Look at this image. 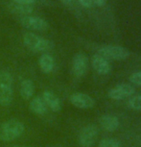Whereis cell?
Listing matches in <instances>:
<instances>
[{
  "label": "cell",
  "instance_id": "10",
  "mask_svg": "<svg viewBox=\"0 0 141 147\" xmlns=\"http://www.w3.org/2000/svg\"><path fill=\"white\" fill-rule=\"evenodd\" d=\"M91 65H92L94 70L100 75H107L111 71V65H110L109 62L99 54H95L92 56Z\"/></svg>",
  "mask_w": 141,
  "mask_h": 147
},
{
  "label": "cell",
  "instance_id": "23",
  "mask_svg": "<svg viewBox=\"0 0 141 147\" xmlns=\"http://www.w3.org/2000/svg\"><path fill=\"white\" fill-rule=\"evenodd\" d=\"M60 2H62V4L66 5V6H68V5H70L71 3H72L73 0H60Z\"/></svg>",
  "mask_w": 141,
  "mask_h": 147
},
{
  "label": "cell",
  "instance_id": "19",
  "mask_svg": "<svg viewBox=\"0 0 141 147\" xmlns=\"http://www.w3.org/2000/svg\"><path fill=\"white\" fill-rule=\"evenodd\" d=\"M129 80L132 84H134L135 86H138V87H141V70L134 72V73L130 76Z\"/></svg>",
  "mask_w": 141,
  "mask_h": 147
},
{
  "label": "cell",
  "instance_id": "15",
  "mask_svg": "<svg viewBox=\"0 0 141 147\" xmlns=\"http://www.w3.org/2000/svg\"><path fill=\"white\" fill-rule=\"evenodd\" d=\"M8 8L15 15H19L22 16H30V13H33L34 8L32 5H27V4H20V3H15V2H11L8 5Z\"/></svg>",
  "mask_w": 141,
  "mask_h": 147
},
{
  "label": "cell",
  "instance_id": "11",
  "mask_svg": "<svg viewBox=\"0 0 141 147\" xmlns=\"http://www.w3.org/2000/svg\"><path fill=\"white\" fill-rule=\"evenodd\" d=\"M99 122L102 128L107 132L115 131L120 125L119 119L113 115H103L99 119Z\"/></svg>",
  "mask_w": 141,
  "mask_h": 147
},
{
  "label": "cell",
  "instance_id": "13",
  "mask_svg": "<svg viewBox=\"0 0 141 147\" xmlns=\"http://www.w3.org/2000/svg\"><path fill=\"white\" fill-rule=\"evenodd\" d=\"M38 65L43 73H51L55 67V60L49 53H43L38 60Z\"/></svg>",
  "mask_w": 141,
  "mask_h": 147
},
{
  "label": "cell",
  "instance_id": "20",
  "mask_svg": "<svg viewBox=\"0 0 141 147\" xmlns=\"http://www.w3.org/2000/svg\"><path fill=\"white\" fill-rule=\"evenodd\" d=\"M78 2L81 6H83L84 8H87V9L91 8V6H92V4H93L92 0H78Z\"/></svg>",
  "mask_w": 141,
  "mask_h": 147
},
{
  "label": "cell",
  "instance_id": "7",
  "mask_svg": "<svg viewBox=\"0 0 141 147\" xmlns=\"http://www.w3.org/2000/svg\"><path fill=\"white\" fill-rule=\"evenodd\" d=\"M135 93V88L130 84H120L111 88L107 95L112 100H121L124 98L132 97Z\"/></svg>",
  "mask_w": 141,
  "mask_h": 147
},
{
  "label": "cell",
  "instance_id": "2",
  "mask_svg": "<svg viewBox=\"0 0 141 147\" xmlns=\"http://www.w3.org/2000/svg\"><path fill=\"white\" fill-rule=\"evenodd\" d=\"M13 100V78L9 71L0 70V105L8 107Z\"/></svg>",
  "mask_w": 141,
  "mask_h": 147
},
{
  "label": "cell",
  "instance_id": "21",
  "mask_svg": "<svg viewBox=\"0 0 141 147\" xmlns=\"http://www.w3.org/2000/svg\"><path fill=\"white\" fill-rule=\"evenodd\" d=\"M13 2L15 3H20V4H27V5H33L37 0H12Z\"/></svg>",
  "mask_w": 141,
  "mask_h": 147
},
{
  "label": "cell",
  "instance_id": "12",
  "mask_svg": "<svg viewBox=\"0 0 141 147\" xmlns=\"http://www.w3.org/2000/svg\"><path fill=\"white\" fill-rule=\"evenodd\" d=\"M42 99L45 102L47 108H49L55 113H58L62 110V104L59 97L52 92L50 90H45L42 93Z\"/></svg>",
  "mask_w": 141,
  "mask_h": 147
},
{
  "label": "cell",
  "instance_id": "18",
  "mask_svg": "<svg viewBox=\"0 0 141 147\" xmlns=\"http://www.w3.org/2000/svg\"><path fill=\"white\" fill-rule=\"evenodd\" d=\"M98 147H121V142L117 138H107L100 140Z\"/></svg>",
  "mask_w": 141,
  "mask_h": 147
},
{
  "label": "cell",
  "instance_id": "9",
  "mask_svg": "<svg viewBox=\"0 0 141 147\" xmlns=\"http://www.w3.org/2000/svg\"><path fill=\"white\" fill-rule=\"evenodd\" d=\"M88 67V58L87 55L79 52L75 54L72 60V71L77 78H82L85 75Z\"/></svg>",
  "mask_w": 141,
  "mask_h": 147
},
{
  "label": "cell",
  "instance_id": "3",
  "mask_svg": "<svg viewBox=\"0 0 141 147\" xmlns=\"http://www.w3.org/2000/svg\"><path fill=\"white\" fill-rule=\"evenodd\" d=\"M22 40L26 48L34 53H47L53 47V43L49 40L40 37L32 32L25 33Z\"/></svg>",
  "mask_w": 141,
  "mask_h": 147
},
{
  "label": "cell",
  "instance_id": "4",
  "mask_svg": "<svg viewBox=\"0 0 141 147\" xmlns=\"http://www.w3.org/2000/svg\"><path fill=\"white\" fill-rule=\"evenodd\" d=\"M97 54L107 60L123 61L130 56V51L119 45H104L98 49Z\"/></svg>",
  "mask_w": 141,
  "mask_h": 147
},
{
  "label": "cell",
  "instance_id": "22",
  "mask_svg": "<svg viewBox=\"0 0 141 147\" xmlns=\"http://www.w3.org/2000/svg\"><path fill=\"white\" fill-rule=\"evenodd\" d=\"M92 2L96 5V6L103 7V6H105V5L107 4V0H92Z\"/></svg>",
  "mask_w": 141,
  "mask_h": 147
},
{
  "label": "cell",
  "instance_id": "1",
  "mask_svg": "<svg viewBox=\"0 0 141 147\" xmlns=\"http://www.w3.org/2000/svg\"><path fill=\"white\" fill-rule=\"evenodd\" d=\"M25 131V126L18 119L12 118L0 124V140L11 142L15 140Z\"/></svg>",
  "mask_w": 141,
  "mask_h": 147
},
{
  "label": "cell",
  "instance_id": "14",
  "mask_svg": "<svg viewBox=\"0 0 141 147\" xmlns=\"http://www.w3.org/2000/svg\"><path fill=\"white\" fill-rule=\"evenodd\" d=\"M47 106L40 96H36L30 101V111L37 115H43L47 112Z\"/></svg>",
  "mask_w": 141,
  "mask_h": 147
},
{
  "label": "cell",
  "instance_id": "17",
  "mask_svg": "<svg viewBox=\"0 0 141 147\" xmlns=\"http://www.w3.org/2000/svg\"><path fill=\"white\" fill-rule=\"evenodd\" d=\"M127 106L131 110L141 112V95L132 96L127 102Z\"/></svg>",
  "mask_w": 141,
  "mask_h": 147
},
{
  "label": "cell",
  "instance_id": "6",
  "mask_svg": "<svg viewBox=\"0 0 141 147\" xmlns=\"http://www.w3.org/2000/svg\"><path fill=\"white\" fill-rule=\"evenodd\" d=\"M20 24L22 27L34 31L45 32L49 29V24L45 19L40 18V16H22L20 18Z\"/></svg>",
  "mask_w": 141,
  "mask_h": 147
},
{
  "label": "cell",
  "instance_id": "5",
  "mask_svg": "<svg viewBox=\"0 0 141 147\" xmlns=\"http://www.w3.org/2000/svg\"><path fill=\"white\" fill-rule=\"evenodd\" d=\"M98 128L94 124H88L80 131L78 141L81 147H92L98 137Z\"/></svg>",
  "mask_w": 141,
  "mask_h": 147
},
{
  "label": "cell",
  "instance_id": "8",
  "mask_svg": "<svg viewBox=\"0 0 141 147\" xmlns=\"http://www.w3.org/2000/svg\"><path fill=\"white\" fill-rule=\"evenodd\" d=\"M69 101L74 107L81 110L91 109L95 106V101L91 96L87 93L83 92H74L69 97Z\"/></svg>",
  "mask_w": 141,
  "mask_h": 147
},
{
  "label": "cell",
  "instance_id": "16",
  "mask_svg": "<svg viewBox=\"0 0 141 147\" xmlns=\"http://www.w3.org/2000/svg\"><path fill=\"white\" fill-rule=\"evenodd\" d=\"M20 95L24 100H29L34 96L35 93V85L32 80L25 79L21 82L20 88H19Z\"/></svg>",
  "mask_w": 141,
  "mask_h": 147
},
{
  "label": "cell",
  "instance_id": "24",
  "mask_svg": "<svg viewBox=\"0 0 141 147\" xmlns=\"http://www.w3.org/2000/svg\"><path fill=\"white\" fill-rule=\"evenodd\" d=\"M8 147H30L27 145H12V146H8Z\"/></svg>",
  "mask_w": 141,
  "mask_h": 147
}]
</instances>
